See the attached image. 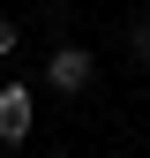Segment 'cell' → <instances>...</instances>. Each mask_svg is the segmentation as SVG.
<instances>
[{"label":"cell","instance_id":"cell-1","mask_svg":"<svg viewBox=\"0 0 150 158\" xmlns=\"http://www.w3.org/2000/svg\"><path fill=\"white\" fill-rule=\"evenodd\" d=\"M90 83H98V60H90V45H53V53H45V90L83 98Z\"/></svg>","mask_w":150,"mask_h":158},{"label":"cell","instance_id":"cell-2","mask_svg":"<svg viewBox=\"0 0 150 158\" xmlns=\"http://www.w3.org/2000/svg\"><path fill=\"white\" fill-rule=\"evenodd\" d=\"M38 128V83H0V143H30Z\"/></svg>","mask_w":150,"mask_h":158},{"label":"cell","instance_id":"cell-3","mask_svg":"<svg viewBox=\"0 0 150 158\" xmlns=\"http://www.w3.org/2000/svg\"><path fill=\"white\" fill-rule=\"evenodd\" d=\"M15 45H23V23H15V15H0V60H15Z\"/></svg>","mask_w":150,"mask_h":158},{"label":"cell","instance_id":"cell-4","mask_svg":"<svg viewBox=\"0 0 150 158\" xmlns=\"http://www.w3.org/2000/svg\"><path fill=\"white\" fill-rule=\"evenodd\" d=\"M128 53H135V60H150V15H135V30H128Z\"/></svg>","mask_w":150,"mask_h":158},{"label":"cell","instance_id":"cell-5","mask_svg":"<svg viewBox=\"0 0 150 158\" xmlns=\"http://www.w3.org/2000/svg\"><path fill=\"white\" fill-rule=\"evenodd\" d=\"M45 158H75V151H45Z\"/></svg>","mask_w":150,"mask_h":158}]
</instances>
